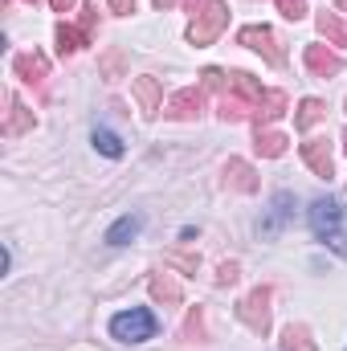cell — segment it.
I'll use <instances>...</instances> for the list:
<instances>
[{"label":"cell","mask_w":347,"mask_h":351,"mask_svg":"<svg viewBox=\"0 0 347 351\" xmlns=\"http://www.w3.org/2000/svg\"><path fill=\"white\" fill-rule=\"evenodd\" d=\"M307 221H311V233L323 241V245H331L335 254H344L347 258V237H344V204L335 200V196H319L311 208H307Z\"/></svg>","instance_id":"obj_1"},{"label":"cell","mask_w":347,"mask_h":351,"mask_svg":"<svg viewBox=\"0 0 347 351\" xmlns=\"http://www.w3.org/2000/svg\"><path fill=\"white\" fill-rule=\"evenodd\" d=\"M110 335L119 343H147L156 335V315L147 306H131V311H119L110 319Z\"/></svg>","instance_id":"obj_2"},{"label":"cell","mask_w":347,"mask_h":351,"mask_svg":"<svg viewBox=\"0 0 347 351\" xmlns=\"http://www.w3.org/2000/svg\"><path fill=\"white\" fill-rule=\"evenodd\" d=\"M225 25H229V8H225L221 0H208V4L196 12V21L188 25V41H192V45H213V41L225 33Z\"/></svg>","instance_id":"obj_3"},{"label":"cell","mask_w":347,"mask_h":351,"mask_svg":"<svg viewBox=\"0 0 347 351\" xmlns=\"http://www.w3.org/2000/svg\"><path fill=\"white\" fill-rule=\"evenodd\" d=\"M237 319H241L254 335H265V331H270V286H258V290H250V294L241 298Z\"/></svg>","instance_id":"obj_4"},{"label":"cell","mask_w":347,"mask_h":351,"mask_svg":"<svg viewBox=\"0 0 347 351\" xmlns=\"http://www.w3.org/2000/svg\"><path fill=\"white\" fill-rule=\"evenodd\" d=\"M237 41H241L246 49L261 53L270 66H282V62H286V53L278 49V37H274V29H265V25H246V29L237 33Z\"/></svg>","instance_id":"obj_5"},{"label":"cell","mask_w":347,"mask_h":351,"mask_svg":"<svg viewBox=\"0 0 347 351\" xmlns=\"http://www.w3.org/2000/svg\"><path fill=\"white\" fill-rule=\"evenodd\" d=\"M131 94H135V102H139V114H143V119H156V114L164 110V90H160V78H152V74L135 78V82H131Z\"/></svg>","instance_id":"obj_6"},{"label":"cell","mask_w":347,"mask_h":351,"mask_svg":"<svg viewBox=\"0 0 347 351\" xmlns=\"http://www.w3.org/2000/svg\"><path fill=\"white\" fill-rule=\"evenodd\" d=\"M294 217V192H274V200H270V213H265V221L258 225L261 237H278L282 233V225Z\"/></svg>","instance_id":"obj_7"},{"label":"cell","mask_w":347,"mask_h":351,"mask_svg":"<svg viewBox=\"0 0 347 351\" xmlns=\"http://www.w3.org/2000/svg\"><path fill=\"white\" fill-rule=\"evenodd\" d=\"M200 106H204V90H196V86L176 90L172 98H168V119L192 123V119H200Z\"/></svg>","instance_id":"obj_8"},{"label":"cell","mask_w":347,"mask_h":351,"mask_svg":"<svg viewBox=\"0 0 347 351\" xmlns=\"http://www.w3.org/2000/svg\"><path fill=\"white\" fill-rule=\"evenodd\" d=\"M302 160H307V168L319 176V180H331L335 176V160H331V143L327 139H307L302 143Z\"/></svg>","instance_id":"obj_9"},{"label":"cell","mask_w":347,"mask_h":351,"mask_svg":"<svg viewBox=\"0 0 347 351\" xmlns=\"http://www.w3.org/2000/svg\"><path fill=\"white\" fill-rule=\"evenodd\" d=\"M302 62H307V70L319 74V78H335V74H344V58H335L327 45H307Z\"/></svg>","instance_id":"obj_10"},{"label":"cell","mask_w":347,"mask_h":351,"mask_svg":"<svg viewBox=\"0 0 347 351\" xmlns=\"http://www.w3.org/2000/svg\"><path fill=\"white\" fill-rule=\"evenodd\" d=\"M12 70H16V78H21V82L41 86V82H45V74H49V62H45V53L29 49V53H16V58H12Z\"/></svg>","instance_id":"obj_11"},{"label":"cell","mask_w":347,"mask_h":351,"mask_svg":"<svg viewBox=\"0 0 347 351\" xmlns=\"http://www.w3.org/2000/svg\"><path fill=\"white\" fill-rule=\"evenodd\" d=\"M139 233H143V217H119V221L106 229V245L123 250V245H131Z\"/></svg>","instance_id":"obj_12"},{"label":"cell","mask_w":347,"mask_h":351,"mask_svg":"<svg viewBox=\"0 0 347 351\" xmlns=\"http://www.w3.org/2000/svg\"><path fill=\"white\" fill-rule=\"evenodd\" d=\"M286 106H290V102H286V94H282V90H265V98L254 106L258 127H270L274 119H282V114H286Z\"/></svg>","instance_id":"obj_13"},{"label":"cell","mask_w":347,"mask_h":351,"mask_svg":"<svg viewBox=\"0 0 347 351\" xmlns=\"http://www.w3.org/2000/svg\"><path fill=\"white\" fill-rule=\"evenodd\" d=\"M225 184L237 188V192H258V176H254V168L246 160H229L225 164Z\"/></svg>","instance_id":"obj_14"},{"label":"cell","mask_w":347,"mask_h":351,"mask_svg":"<svg viewBox=\"0 0 347 351\" xmlns=\"http://www.w3.org/2000/svg\"><path fill=\"white\" fill-rule=\"evenodd\" d=\"M229 90H233V94H241L250 106H258L261 98H265V86H261L254 74H246V70H233V74H229Z\"/></svg>","instance_id":"obj_15"},{"label":"cell","mask_w":347,"mask_h":351,"mask_svg":"<svg viewBox=\"0 0 347 351\" xmlns=\"http://www.w3.org/2000/svg\"><path fill=\"white\" fill-rule=\"evenodd\" d=\"M0 131H4L8 139H12V135H21V131H33V110H25L16 98H8V114H4Z\"/></svg>","instance_id":"obj_16"},{"label":"cell","mask_w":347,"mask_h":351,"mask_svg":"<svg viewBox=\"0 0 347 351\" xmlns=\"http://www.w3.org/2000/svg\"><path fill=\"white\" fill-rule=\"evenodd\" d=\"M327 119V106L319 102V98H302L298 102V114H294V131H311L315 123H323Z\"/></svg>","instance_id":"obj_17"},{"label":"cell","mask_w":347,"mask_h":351,"mask_svg":"<svg viewBox=\"0 0 347 351\" xmlns=\"http://www.w3.org/2000/svg\"><path fill=\"white\" fill-rule=\"evenodd\" d=\"M82 45H90V33L82 25H66V21H62V25H58V49H62V53H78Z\"/></svg>","instance_id":"obj_18"},{"label":"cell","mask_w":347,"mask_h":351,"mask_svg":"<svg viewBox=\"0 0 347 351\" xmlns=\"http://www.w3.org/2000/svg\"><path fill=\"white\" fill-rule=\"evenodd\" d=\"M152 298L164 306H180V286L172 274H152Z\"/></svg>","instance_id":"obj_19"},{"label":"cell","mask_w":347,"mask_h":351,"mask_svg":"<svg viewBox=\"0 0 347 351\" xmlns=\"http://www.w3.org/2000/svg\"><path fill=\"white\" fill-rule=\"evenodd\" d=\"M319 33L331 41V45H347V25H344V16L339 12H319Z\"/></svg>","instance_id":"obj_20"},{"label":"cell","mask_w":347,"mask_h":351,"mask_svg":"<svg viewBox=\"0 0 347 351\" xmlns=\"http://www.w3.org/2000/svg\"><path fill=\"white\" fill-rule=\"evenodd\" d=\"M258 156H265V160H278V156H286V147H290V139L282 135V131H258Z\"/></svg>","instance_id":"obj_21"},{"label":"cell","mask_w":347,"mask_h":351,"mask_svg":"<svg viewBox=\"0 0 347 351\" xmlns=\"http://www.w3.org/2000/svg\"><path fill=\"white\" fill-rule=\"evenodd\" d=\"M282 351H319V348H315V339H311V331L302 323H290L282 331Z\"/></svg>","instance_id":"obj_22"},{"label":"cell","mask_w":347,"mask_h":351,"mask_svg":"<svg viewBox=\"0 0 347 351\" xmlns=\"http://www.w3.org/2000/svg\"><path fill=\"white\" fill-rule=\"evenodd\" d=\"M94 147H98L106 160H123V152H127L123 139H119L115 131H106V127H94Z\"/></svg>","instance_id":"obj_23"},{"label":"cell","mask_w":347,"mask_h":351,"mask_svg":"<svg viewBox=\"0 0 347 351\" xmlns=\"http://www.w3.org/2000/svg\"><path fill=\"white\" fill-rule=\"evenodd\" d=\"M250 110H254V106H250L246 98H225V102H221V119H225V123H241V119H250Z\"/></svg>","instance_id":"obj_24"},{"label":"cell","mask_w":347,"mask_h":351,"mask_svg":"<svg viewBox=\"0 0 347 351\" xmlns=\"http://www.w3.org/2000/svg\"><path fill=\"white\" fill-rule=\"evenodd\" d=\"M274 4H278V12H282L286 21H302V16H307V4H302V0H274Z\"/></svg>","instance_id":"obj_25"},{"label":"cell","mask_w":347,"mask_h":351,"mask_svg":"<svg viewBox=\"0 0 347 351\" xmlns=\"http://www.w3.org/2000/svg\"><path fill=\"white\" fill-rule=\"evenodd\" d=\"M200 86L204 90H225L229 86V74H221V70H204V74H200Z\"/></svg>","instance_id":"obj_26"},{"label":"cell","mask_w":347,"mask_h":351,"mask_svg":"<svg viewBox=\"0 0 347 351\" xmlns=\"http://www.w3.org/2000/svg\"><path fill=\"white\" fill-rule=\"evenodd\" d=\"M78 25H82L90 37H94V25H98V4H82V21H78Z\"/></svg>","instance_id":"obj_27"},{"label":"cell","mask_w":347,"mask_h":351,"mask_svg":"<svg viewBox=\"0 0 347 351\" xmlns=\"http://www.w3.org/2000/svg\"><path fill=\"white\" fill-rule=\"evenodd\" d=\"M237 282V262H225L217 269V286H233Z\"/></svg>","instance_id":"obj_28"},{"label":"cell","mask_w":347,"mask_h":351,"mask_svg":"<svg viewBox=\"0 0 347 351\" xmlns=\"http://www.w3.org/2000/svg\"><path fill=\"white\" fill-rule=\"evenodd\" d=\"M184 335H196V339H204V323H200V311H192V315H188V327H184Z\"/></svg>","instance_id":"obj_29"},{"label":"cell","mask_w":347,"mask_h":351,"mask_svg":"<svg viewBox=\"0 0 347 351\" xmlns=\"http://www.w3.org/2000/svg\"><path fill=\"white\" fill-rule=\"evenodd\" d=\"M119 66H123V53H106V62H102V70L110 74V82L119 78Z\"/></svg>","instance_id":"obj_30"},{"label":"cell","mask_w":347,"mask_h":351,"mask_svg":"<svg viewBox=\"0 0 347 351\" xmlns=\"http://www.w3.org/2000/svg\"><path fill=\"white\" fill-rule=\"evenodd\" d=\"M106 4H110L115 16H131V12H135V0H106Z\"/></svg>","instance_id":"obj_31"},{"label":"cell","mask_w":347,"mask_h":351,"mask_svg":"<svg viewBox=\"0 0 347 351\" xmlns=\"http://www.w3.org/2000/svg\"><path fill=\"white\" fill-rule=\"evenodd\" d=\"M74 4H78V0H49V8H53V12H70Z\"/></svg>","instance_id":"obj_32"},{"label":"cell","mask_w":347,"mask_h":351,"mask_svg":"<svg viewBox=\"0 0 347 351\" xmlns=\"http://www.w3.org/2000/svg\"><path fill=\"white\" fill-rule=\"evenodd\" d=\"M168 262H172V265H184V269H196V258H176V254H172Z\"/></svg>","instance_id":"obj_33"},{"label":"cell","mask_w":347,"mask_h":351,"mask_svg":"<svg viewBox=\"0 0 347 351\" xmlns=\"http://www.w3.org/2000/svg\"><path fill=\"white\" fill-rule=\"evenodd\" d=\"M184 4H188L192 12H196V8H204V0H184Z\"/></svg>","instance_id":"obj_34"},{"label":"cell","mask_w":347,"mask_h":351,"mask_svg":"<svg viewBox=\"0 0 347 351\" xmlns=\"http://www.w3.org/2000/svg\"><path fill=\"white\" fill-rule=\"evenodd\" d=\"M176 0H156V8H172Z\"/></svg>","instance_id":"obj_35"},{"label":"cell","mask_w":347,"mask_h":351,"mask_svg":"<svg viewBox=\"0 0 347 351\" xmlns=\"http://www.w3.org/2000/svg\"><path fill=\"white\" fill-rule=\"evenodd\" d=\"M335 8H339V12H347V0H335Z\"/></svg>","instance_id":"obj_36"},{"label":"cell","mask_w":347,"mask_h":351,"mask_svg":"<svg viewBox=\"0 0 347 351\" xmlns=\"http://www.w3.org/2000/svg\"><path fill=\"white\" fill-rule=\"evenodd\" d=\"M344 152H347V131H344Z\"/></svg>","instance_id":"obj_37"},{"label":"cell","mask_w":347,"mask_h":351,"mask_svg":"<svg viewBox=\"0 0 347 351\" xmlns=\"http://www.w3.org/2000/svg\"><path fill=\"white\" fill-rule=\"evenodd\" d=\"M29 4H37V0H29Z\"/></svg>","instance_id":"obj_38"},{"label":"cell","mask_w":347,"mask_h":351,"mask_svg":"<svg viewBox=\"0 0 347 351\" xmlns=\"http://www.w3.org/2000/svg\"><path fill=\"white\" fill-rule=\"evenodd\" d=\"M344 106H347V102H344Z\"/></svg>","instance_id":"obj_39"}]
</instances>
